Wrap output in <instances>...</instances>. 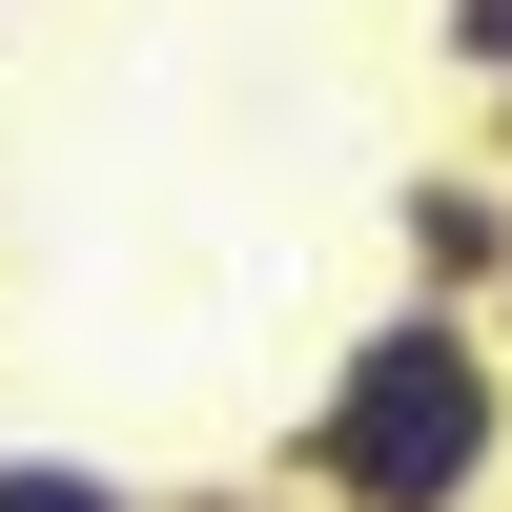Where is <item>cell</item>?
Listing matches in <instances>:
<instances>
[{"label": "cell", "mask_w": 512, "mask_h": 512, "mask_svg": "<svg viewBox=\"0 0 512 512\" xmlns=\"http://www.w3.org/2000/svg\"><path fill=\"white\" fill-rule=\"evenodd\" d=\"M144 512H308L287 472H185V492H144Z\"/></svg>", "instance_id": "5"}, {"label": "cell", "mask_w": 512, "mask_h": 512, "mask_svg": "<svg viewBox=\"0 0 512 512\" xmlns=\"http://www.w3.org/2000/svg\"><path fill=\"white\" fill-rule=\"evenodd\" d=\"M390 246H410V308H492L512 287V164H410Z\"/></svg>", "instance_id": "2"}, {"label": "cell", "mask_w": 512, "mask_h": 512, "mask_svg": "<svg viewBox=\"0 0 512 512\" xmlns=\"http://www.w3.org/2000/svg\"><path fill=\"white\" fill-rule=\"evenodd\" d=\"M431 62L472 82V103H512V0H431Z\"/></svg>", "instance_id": "4"}, {"label": "cell", "mask_w": 512, "mask_h": 512, "mask_svg": "<svg viewBox=\"0 0 512 512\" xmlns=\"http://www.w3.org/2000/svg\"><path fill=\"white\" fill-rule=\"evenodd\" d=\"M0 21H21V0H0Z\"/></svg>", "instance_id": "7"}, {"label": "cell", "mask_w": 512, "mask_h": 512, "mask_svg": "<svg viewBox=\"0 0 512 512\" xmlns=\"http://www.w3.org/2000/svg\"><path fill=\"white\" fill-rule=\"evenodd\" d=\"M492 349H512V287H492Z\"/></svg>", "instance_id": "6"}, {"label": "cell", "mask_w": 512, "mask_h": 512, "mask_svg": "<svg viewBox=\"0 0 512 512\" xmlns=\"http://www.w3.org/2000/svg\"><path fill=\"white\" fill-rule=\"evenodd\" d=\"M267 472L308 512H492L512 492V349H492V308H410L390 287L308 369V410H287Z\"/></svg>", "instance_id": "1"}, {"label": "cell", "mask_w": 512, "mask_h": 512, "mask_svg": "<svg viewBox=\"0 0 512 512\" xmlns=\"http://www.w3.org/2000/svg\"><path fill=\"white\" fill-rule=\"evenodd\" d=\"M0 512H144V492H123L103 451H21V431H0Z\"/></svg>", "instance_id": "3"}]
</instances>
